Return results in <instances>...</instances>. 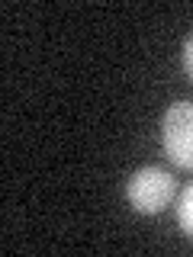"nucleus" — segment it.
Here are the masks:
<instances>
[{"label":"nucleus","instance_id":"4","mask_svg":"<svg viewBox=\"0 0 193 257\" xmlns=\"http://www.w3.org/2000/svg\"><path fill=\"white\" fill-rule=\"evenodd\" d=\"M183 68H187V74L193 77V32L183 39Z\"/></svg>","mask_w":193,"mask_h":257},{"label":"nucleus","instance_id":"2","mask_svg":"<svg viewBox=\"0 0 193 257\" xmlns=\"http://www.w3.org/2000/svg\"><path fill=\"white\" fill-rule=\"evenodd\" d=\"M161 145L164 155L183 171H193V103L177 100L161 116Z\"/></svg>","mask_w":193,"mask_h":257},{"label":"nucleus","instance_id":"1","mask_svg":"<svg viewBox=\"0 0 193 257\" xmlns=\"http://www.w3.org/2000/svg\"><path fill=\"white\" fill-rule=\"evenodd\" d=\"M174 193H177L174 174L164 171V167H158V164H148V167H142V171H135L126 183V199L132 203L135 212H142V215H155L164 206H171Z\"/></svg>","mask_w":193,"mask_h":257},{"label":"nucleus","instance_id":"3","mask_svg":"<svg viewBox=\"0 0 193 257\" xmlns=\"http://www.w3.org/2000/svg\"><path fill=\"white\" fill-rule=\"evenodd\" d=\"M177 222H180V228L193 238V183L180 193V199H177Z\"/></svg>","mask_w":193,"mask_h":257}]
</instances>
